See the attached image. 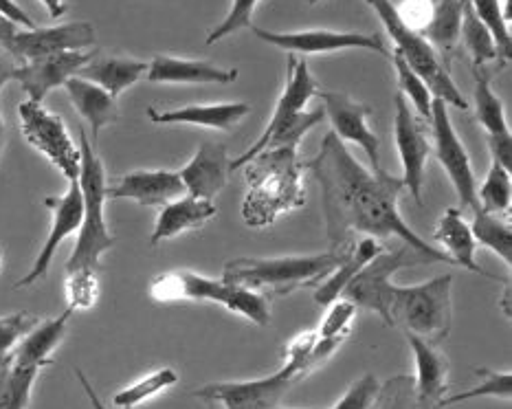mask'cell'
<instances>
[{
  "instance_id": "obj_22",
  "label": "cell",
  "mask_w": 512,
  "mask_h": 409,
  "mask_svg": "<svg viewBox=\"0 0 512 409\" xmlns=\"http://www.w3.org/2000/svg\"><path fill=\"white\" fill-rule=\"evenodd\" d=\"M405 337L416 359V409H440V401L447 396L449 388V359L442 355L438 346H429L427 341L411 335Z\"/></svg>"
},
{
  "instance_id": "obj_42",
  "label": "cell",
  "mask_w": 512,
  "mask_h": 409,
  "mask_svg": "<svg viewBox=\"0 0 512 409\" xmlns=\"http://www.w3.org/2000/svg\"><path fill=\"white\" fill-rule=\"evenodd\" d=\"M356 311H359V308H356L350 300L339 297L337 302H332L328 306V313L324 317V322H321L317 335L324 339H345L350 335Z\"/></svg>"
},
{
  "instance_id": "obj_40",
  "label": "cell",
  "mask_w": 512,
  "mask_h": 409,
  "mask_svg": "<svg viewBox=\"0 0 512 409\" xmlns=\"http://www.w3.org/2000/svg\"><path fill=\"white\" fill-rule=\"evenodd\" d=\"M66 306L71 311H91L99 297V280L93 269L66 271Z\"/></svg>"
},
{
  "instance_id": "obj_52",
  "label": "cell",
  "mask_w": 512,
  "mask_h": 409,
  "mask_svg": "<svg viewBox=\"0 0 512 409\" xmlns=\"http://www.w3.org/2000/svg\"><path fill=\"white\" fill-rule=\"evenodd\" d=\"M3 148H5V121L0 113V161H3Z\"/></svg>"
},
{
  "instance_id": "obj_26",
  "label": "cell",
  "mask_w": 512,
  "mask_h": 409,
  "mask_svg": "<svg viewBox=\"0 0 512 409\" xmlns=\"http://www.w3.org/2000/svg\"><path fill=\"white\" fill-rule=\"evenodd\" d=\"M216 214L218 207L214 205V201H203V198H194L187 194L176 198V201L163 205L157 218V225H154V231L150 236V245L157 247L163 240L181 236L185 231L200 229Z\"/></svg>"
},
{
  "instance_id": "obj_27",
  "label": "cell",
  "mask_w": 512,
  "mask_h": 409,
  "mask_svg": "<svg viewBox=\"0 0 512 409\" xmlns=\"http://www.w3.org/2000/svg\"><path fill=\"white\" fill-rule=\"evenodd\" d=\"M433 240H436L442 247L440 249L442 253H447L451 264H455V267H462L471 273L495 280L493 275L486 273L480 267V262H477V258H475L477 242L471 234V227L464 223V218H462L458 207H449L447 212L442 214L436 229H433Z\"/></svg>"
},
{
  "instance_id": "obj_12",
  "label": "cell",
  "mask_w": 512,
  "mask_h": 409,
  "mask_svg": "<svg viewBox=\"0 0 512 409\" xmlns=\"http://www.w3.org/2000/svg\"><path fill=\"white\" fill-rule=\"evenodd\" d=\"M429 126L433 132V152H436L444 172H447L455 192H458L460 203L473 209V214L480 212L482 207L480 201H477V181L471 168L469 152H466L458 132H455L451 117L447 113V104L442 99L433 97Z\"/></svg>"
},
{
  "instance_id": "obj_19",
  "label": "cell",
  "mask_w": 512,
  "mask_h": 409,
  "mask_svg": "<svg viewBox=\"0 0 512 409\" xmlns=\"http://www.w3.org/2000/svg\"><path fill=\"white\" fill-rule=\"evenodd\" d=\"M185 194L181 176L170 170H135L106 183L108 201L128 198L143 207H163Z\"/></svg>"
},
{
  "instance_id": "obj_6",
  "label": "cell",
  "mask_w": 512,
  "mask_h": 409,
  "mask_svg": "<svg viewBox=\"0 0 512 409\" xmlns=\"http://www.w3.org/2000/svg\"><path fill=\"white\" fill-rule=\"evenodd\" d=\"M451 275H438L429 282L414 286L394 284L392 291V326H400L405 335L427 341L429 346H442L449 339L453 311H451Z\"/></svg>"
},
{
  "instance_id": "obj_46",
  "label": "cell",
  "mask_w": 512,
  "mask_h": 409,
  "mask_svg": "<svg viewBox=\"0 0 512 409\" xmlns=\"http://www.w3.org/2000/svg\"><path fill=\"white\" fill-rule=\"evenodd\" d=\"M396 11L409 29L422 31L431 16V0H403V5L396 7Z\"/></svg>"
},
{
  "instance_id": "obj_23",
  "label": "cell",
  "mask_w": 512,
  "mask_h": 409,
  "mask_svg": "<svg viewBox=\"0 0 512 409\" xmlns=\"http://www.w3.org/2000/svg\"><path fill=\"white\" fill-rule=\"evenodd\" d=\"M253 110L247 102H227V104H194L174 110L148 108V119L152 124H189L214 130H233L240 121Z\"/></svg>"
},
{
  "instance_id": "obj_25",
  "label": "cell",
  "mask_w": 512,
  "mask_h": 409,
  "mask_svg": "<svg viewBox=\"0 0 512 409\" xmlns=\"http://www.w3.org/2000/svg\"><path fill=\"white\" fill-rule=\"evenodd\" d=\"M73 311L69 306L64 308V313L58 317L47 319V322H38L29 333L20 339L16 350L11 352L9 361L16 363L22 368H47L51 363V355L62 344L66 335V328H69V319Z\"/></svg>"
},
{
  "instance_id": "obj_55",
  "label": "cell",
  "mask_w": 512,
  "mask_h": 409,
  "mask_svg": "<svg viewBox=\"0 0 512 409\" xmlns=\"http://www.w3.org/2000/svg\"><path fill=\"white\" fill-rule=\"evenodd\" d=\"M273 409H286V407H280V405H277V407H273Z\"/></svg>"
},
{
  "instance_id": "obj_48",
  "label": "cell",
  "mask_w": 512,
  "mask_h": 409,
  "mask_svg": "<svg viewBox=\"0 0 512 409\" xmlns=\"http://www.w3.org/2000/svg\"><path fill=\"white\" fill-rule=\"evenodd\" d=\"M0 16H5L20 29H36V22L29 18L27 11L22 9L16 0H0Z\"/></svg>"
},
{
  "instance_id": "obj_10",
  "label": "cell",
  "mask_w": 512,
  "mask_h": 409,
  "mask_svg": "<svg viewBox=\"0 0 512 409\" xmlns=\"http://www.w3.org/2000/svg\"><path fill=\"white\" fill-rule=\"evenodd\" d=\"M20 130L31 148L44 154L66 181H77L80 176V148L75 146L64 119L51 113L38 102L25 99L18 106Z\"/></svg>"
},
{
  "instance_id": "obj_3",
  "label": "cell",
  "mask_w": 512,
  "mask_h": 409,
  "mask_svg": "<svg viewBox=\"0 0 512 409\" xmlns=\"http://www.w3.org/2000/svg\"><path fill=\"white\" fill-rule=\"evenodd\" d=\"M345 253L348 249L315 253V256L236 258L225 264L222 280L264 295H288L299 289H317L339 267Z\"/></svg>"
},
{
  "instance_id": "obj_43",
  "label": "cell",
  "mask_w": 512,
  "mask_h": 409,
  "mask_svg": "<svg viewBox=\"0 0 512 409\" xmlns=\"http://www.w3.org/2000/svg\"><path fill=\"white\" fill-rule=\"evenodd\" d=\"M372 409H416L414 379L392 377L378 390Z\"/></svg>"
},
{
  "instance_id": "obj_31",
  "label": "cell",
  "mask_w": 512,
  "mask_h": 409,
  "mask_svg": "<svg viewBox=\"0 0 512 409\" xmlns=\"http://www.w3.org/2000/svg\"><path fill=\"white\" fill-rule=\"evenodd\" d=\"M381 251H383L381 242H376L374 238L365 236L359 242H352L339 267L332 271L328 278L315 289V302L319 306H330L332 302H337L343 289L348 286V282L354 278V275L359 273L365 264Z\"/></svg>"
},
{
  "instance_id": "obj_39",
  "label": "cell",
  "mask_w": 512,
  "mask_h": 409,
  "mask_svg": "<svg viewBox=\"0 0 512 409\" xmlns=\"http://www.w3.org/2000/svg\"><path fill=\"white\" fill-rule=\"evenodd\" d=\"M392 60H394V66H396L400 93L405 95V99H411V104H414L422 124H429V121H431L433 95H431V91L427 88V84L422 82L420 77L409 69L407 62L403 60V55H400L398 51L392 53Z\"/></svg>"
},
{
  "instance_id": "obj_4",
  "label": "cell",
  "mask_w": 512,
  "mask_h": 409,
  "mask_svg": "<svg viewBox=\"0 0 512 409\" xmlns=\"http://www.w3.org/2000/svg\"><path fill=\"white\" fill-rule=\"evenodd\" d=\"M82 190L84 214L82 227L77 231V242L66 262V271L93 269L99 271V260L106 251L115 247V236L110 234L106 223V168L99 154L95 152L93 141L88 139L86 130L80 128V176H77Z\"/></svg>"
},
{
  "instance_id": "obj_29",
  "label": "cell",
  "mask_w": 512,
  "mask_h": 409,
  "mask_svg": "<svg viewBox=\"0 0 512 409\" xmlns=\"http://www.w3.org/2000/svg\"><path fill=\"white\" fill-rule=\"evenodd\" d=\"M462 7L464 0H431V16L425 29L418 31L436 53L442 64H451V58L460 47V27H462Z\"/></svg>"
},
{
  "instance_id": "obj_20",
  "label": "cell",
  "mask_w": 512,
  "mask_h": 409,
  "mask_svg": "<svg viewBox=\"0 0 512 409\" xmlns=\"http://www.w3.org/2000/svg\"><path fill=\"white\" fill-rule=\"evenodd\" d=\"M473 71H475V93H473L475 113L480 126L486 130L491 157L502 163L504 168L512 170V135H510L506 113H504V104L493 91L491 75L486 73V66Z\"/></svg>"
},
{
  "instance_id": "obj_41",
  "label": "cell",
  "mask_w": 512,
  "mask_h": 409,
  "mask_svg": "<svg viewBox=\"0 0 512 409\" xmlns=\"http://www.w3.org/2000/svg\"><path fill=\"white\" fill-rule=\"evenodd\" d=\"M38 322L40 319L27 311H18V313L0 317V363L11 357V352L16 350L20 339L25 337Z\"/></svg>"
},
{
  "instance_id": "obj_45",
  "label": "cell",
  "mask_w": 512,
  "mask_h": 409,
  "mask_svg": "<svg viewBox=\"0 0 512 409\" xmlns=\"http://www.w3.org/2000/svg\"><path fill=\"white\" fill-rule=\"evenodd\" d=\"M378 390H381V383L374 377V374H365V377L356 379L345 394L339 399L337 405L330 409H372Z\"/></svg>"
},
{
  "instance_id": "obj_18",
  "label": "cell",
  "mask_w": 512,
  "mask_h": 409,
  "mask_svg": "<svg viewBox=\"0 0 512 409\" xmlns=\"http://www.w3.org/2000/svg\"><path fill=\"white\" fill-rule=\"evenodd\" d=\"M93 58H97L95 49L47 55V58L18 64L14 80L20 82L22 91L29 95L31 102L42 104L44 97H47L53 88L64 86L71 77L77 75V71H80L82 66H86Z\"/></svg>"
},
{
  "instance_id": "obj_44",
  "label": "cell",
  "mask_w": 512,
  "mask_h": 409,
  "mask_svg": "<svg viewBox=\"0 0 512 409\" xmlns=\"http://www.w3.org/2000/svg\"><path fill=\"white\" fill-rule=\"evenodd\" d=\"M258 3L260 0H233L227 18L209 31L207 44H216L218 40L227 38V36H231V33H236L240 29H251L253 27L251 16H253V9Z\"/></svg>"
},
{
  "instance_id": "obj_54",
  "label": "cell",
  "mask_w": 512,
  "mask_h": 409,
  "mask_svg": "<svg viewBox=\"0 0 512 409\" xmlns=\"http://www.w3.org/2000/svg\"><path fill=\"white\" fill-rule=\"evenodd\" d=\"M0 264H3V249H0Z\"/></svg>"
},
{
  "instance_id": "obj_35",
  "label": "cell",
  "mask_w": 512,
  "mask_h": 409,
  "mask_svg": "<svg viewBox=\"0 0 512 409\" xmlns=\"http://www.w3.org/2000/svg\"><path fill=\"white\" fill-rule=\"evenodd\" d=\"M477 201H480V207L488 214H495V216L510 214V205H512L510 170L504 168L497 159L491 161V170H488L484 183L477 187Z\"/></svg>"
},
{
  "instance_id": "obj_28",
  "label": "cell",
  "mask_w": 512,
  "mask_h": 409,
  "mask_svg": "<svg viewBox=\"0 0 512 409\" xmlns=\"http://www.w3.org/2000/svg\"><path fill=\"white\" fill-rule=\"evenodd\" d=\"M64 88L66 93H69V99L77 113H80L88 121V126H91V137L95 146L99 132L113 126L119 119L117 99L106 93L102 86L86 82L82 77H71V80L64 84Z\"/></svg>"
},
{
  "instance_id": "obj_15",
  "label": "cell",
  "mask_w": 512,
  "mask_h": 409,
  "mask_svg": "<svg viewBox=\"0 0 512 409\" xmlns=\"http://www.w3.org/2000/svg\"><path fill=\"white\" fill-rule=\"evenodd\" d=\"M251 31L260 40L269 42L271 47H277L288 53H335L343 49H367L392 58V53L385 47V42L376 33H354V31H328V29H310V31H295V33H275L260 27H251Z\"/></svg>"
},
{
  "instance_id": "obj_16",
  "label": "cell",
  "mask_w": 512,
  "mask_h": 409,
  "mask_svg": "<svg viewBox=\"0 0 512 409\" xmlns=\"http://www.w3.org/2000/svg\"><path fill=\"white\" fill-rule=\"evenodd\" d=\"M44 205L51 209V231L47 240H44V245L38 253L36 262H33V267L29 269V273L25 278H20L16 282V289H25V286H31L40 282L44 275L49 273L51 269V262L55 258V253H58L62 242L77 234L82 227V214H84V201H82V190H80V183L77 181H69V190H66L62 196H47L44 198Z\"/></svg>"
},
{
  "instance_id": "obj_14",
  "label": "cell",
  "mask_w": 512,
  "mask_h": 409,
  "mask_svg": "<svg viewBox=\"0 0 512 409\" xmlns=\"http://www.w3.org/2000/svg\"><path fill=\"white\" fill-rule=\"evenodd\" d=\"M394 139L400 163H403L405 190L414 198L416 205H422V187H425L431 143L425 135V128L411 113V106L400 91L394 95Z\"/></svg>"
},
{
  "instance_id": "obj_51",
  "label": "cell",
  "mask_w": 512,
  "mask_h": 409,
  "mask_svg": "<svg viewBox=\"0 0 512 409\" xmlns=\"http://www.w3.org/2000/svg\"><path fill=\"white\" fill-rule=\"evenodd\" d=\"M40 3L47 7L51 20H58V18H62L66 14V11H69V5H66V0H40Z\"/></svg>"
},
{
  "instance_id": "obj_47",
  "label": "cell",
  "mask_w": 512,
  "mask_h": 409,
  "mask_svg": "<svg viewBox=\"0 0 512 409\" xmlns=\"http://www.w3.org/2000/svg\"><path fill=\"white\" fill-rule=\"evenodd\" d=\"M315 344H317V330H310V333H299L286 348V361L302 363L306 377H308V359Z\"/></svg>"
},
{
  "instance_id": "obj_34",
  "label": "cell",
  "mask_w": 512,
  "mask_h": 409,
  "mask_svg": "<svg viewBox=\"0 0 512 409\" xmlns=\"http://www.w3.org/2000/svg\"><path fill=\"white\" fill-rule=\"evenodd\" d=\"M471 234L477 245L495 251L499 258L506 262V267L512 269V227L502 216L488 214L484 209L473 214Z\"/></svg>"
},
{
  "instance_id": "obj_8",
  "label": "cell",
  "mask_w": 512,
  "mask_h": 409,
  "mask_svg": "<svg viewBox=\"0 0 512 409\" xmlns=\"http://www.w3.org/2000/svg\"><path fill=\"white\" fill-rule=\"evenodd\" d=\"M420 264H433V262L427 256H422L420 251L400 242V247L392 251L376 253V256L348 282L341 297L350 300L356 308L361 306V308H367V311H374L387 326H392V315H389L392 291H394L392 275L400 269L420 267Z\"/></svg>"
},
{
  "instance_id": "obj_33",
  "label": "cell",
  "mask_w": 512,
  "mask_h": 409,
  "mask_svg": "<svg viewBox=\"0 0 512 409\" xmlns=\"http://www.w3.org/2000/svg\"><path fill=\"white\" fill-rule=\"evenodd\" d=\"M38 374V368H22L9 359L0 363V409H27Z\"/></svg>"
},
{
  "instance_id": "obj_11",
  "label": "cell",
  "mask_w": 512,
  "mask_h": 409,
  "mask_svg": "<svg viewBox=\"0 0 512 409\" xmlns=\"http://www.w3.org/2000/svg\"><path fill=\"white\" fill-rule=\"evenodd\" d=\"M317 91H319L317 82H315V77L310 75L306 60H299L295 53L288 55V80H286V86H284L280 99H277V106L273 110L269 126L264 128L262 137L255 141L247 152H242L240 157L231 161V170H240L244 163L251 161L255 154L269 146L275 137H280V135H284V132H288V128H291L295 121L302 117V113H306L304 108L310 99L317 95Z\"/></svg>"
},
{
  "instance_id": "obj_36",
  "label": "cell",
  "mask_w": 512,
  "mask_h": 409,
  "mask_svg": "<svg viewBox=\"0 0 512 409\" xmlns=\"http://www.w3.org/2000/svg\"><path fill=\"white\" fill-rule=\"evenodd\" d=\"M176 383H178L176 370H172V368L154 370L152 374H148V377H143L137 383H132V385H128V388L117 392L113 396V405L119 409H135L141 403L154 399L157 394L174 388Z\"/></svg>"
},
{
  "instance_id": "obj_21",
  "label": "cell",
  "mask_w": 512,
  "mask_h": 409,
  "mask_svg": "<svg viewBox=\"0 0 512 409\" xmlns=\"http://www.w3.org/2000/svg\"><path fill=\"white\" fill-rule=\"evenodd\" d=\"M231 172V161L227 146L214 141H205L196 150L185 168L178 172L185 185L187 196L203 198V201H214V198L225 190Z\"/></svg>"
},
{
  "instance_id": "obj_38",
  "label": "cell",
  "mask_w": 512,
  "mask_h": 409,
  "mask_svg": "<svg viewBox=\"0 0 512 409\" xmlns=\"http://www.w3.org/2000/svg\"><path fill=\"white\" fill-rule=\"evenodd\" d=\"M477 377L482 381L475 385V388L460 392L455 396H444L440 401V409L453 407L464 401L471 399H482V396H493V399H504L510 401L512 399V374L510 372H499V370H488V368H480L475 370Z\"/></svg>"
},
{
  "instance_id": "obj_37",
  "label": "cell",
  "mask_w": 512,
  "mask_h": 409,
  "mask_svg": "<svg viewBox=\"0 0 512 409\" xmlns=\"http://www.w3.org/2000/svg\"><path fill=\"white\" fill-rule=\"evenodd\" d=\"M475 16L484 22V27L491 31L495 40L499 64H510L512 55V36H510V25L508 16L502 9V0H469Z\"/></svg>"
},
{
  "instance_id": "obj_30",
  "label": "cell",
  "mask_w": 512,
  "mask_h": 409,
  "mask_svg": "<svg viewBox=\"0 0 512 409\" xmlns=\"http://www.w3.org/2000/svg\"><path fill=\"white\" fill-rule=\"evenodd\" d=\"M148 73V62L135 60V58H119V55H110V58H93L86 66L77 71L75 77H82L86 82H93L102 86L106 93L115 99L135 86L143 75Z\"/></svg>"
},
{
  "instance_id": "obj_17",
  "label": "cell",
  "mask_w": 512,
  "mask_h": 409,
  "mask_svg": "<svg viewBox=\"0 0 512 409\" xmlns=\"http://www.w3.org/2000/svg\"><path fill=\"white\" fill-rule=\"evenodd\" d=\"M317 97L324 102V115L330 119L332 132L341 141H352L359 146L365 157L370 159V170L374 174L385 172L381 165V141L367 126V117L372 115V108L363 102H356L350 95L335 91H317Z\"/></svg>"
},
{
  "instance_id": "obj_2",
  "label": "cell",
  "mask_w": 512,
  "mask_h": 409,
  "mask_svg": "<svg viewBox=\"0 0 512 409\" xmlns=\"http://www.w3.org/2000/svg\"><path fill=\"white\" fill-rule=\"evenodd\" d=\"M304 135V130H291L275 137L240 168L249 187L242 203V220L247 227L264 229L280 216L304 207L306 185L299 163V143Z\"/></svg>"
},
{
  "instance_id": "obj_50",
  "label": "cell",
  "mask_w": 512,
  "mask_h": 409,
  "mask_svg": "<svg viewBox=\"0 0 512 409\" xmlns=\"http://www.w3.org/2000/svg\"><path fill=\"white\" fill-rule=\"evenodd\" d=\"M75 377H77V381H80V385H82V390L86 392V396H88V401H91V407L93 409H108L106 405H104V401L99 399V394L95 392V388L91 385V381L86 379V374L82 372V370H75Z\"/></svg>"
},
{
  "instance_id": "obj_24",
  "label": "cell",
  "mask_w": 512,
  "mask_h": 409,
  "mask_svg": "<svg viewBox=\"0 0 512 409\" xmlns=\"http://www.w3.org/2000/svg\"><path fill=\"white\" fill-rule=\"evenodd\" d=\"M146 75L152 84H229L238 80L236 69H220L205 60H185L174 55H154Z\"/></svg>"
},
{
  "instance_id": "obj_32",
  "label": "cell",
  "mask_w": 512,
  "mask_h": 409,
  "mask_svg": "<svg viewBox=\"0 0 512 409\" xmlns=\"http://www.w3.org/2000/svg\"><path fill=\"white\" fill-rule=\"evenodd\" d=\"M460 42L469 51L473 60V69H482L488 62H499L495 40L491 31L484 27V22L475 16L469 0H464L462 7V27H460Z\"/></svg>"
},
{
  "instance_id": "obj_53",
  "label": "cell",
  "mask_w": 512,
  "mask_h": 409,
  "mask_svg": "<svg viewBox=\"0 0 512 409\" xmlns=\"http://www.w3.org/2000/svg\"><path fill=\"white\" fill-rule=\"evenodd\" d=\"M308 5H317V3H321V0H306Z\"/></svg>"
},
{
  "instance_id": "obj_1",
  "label": "cell",
  "mask_w": 512,
  "mask_h": 409,
  "mask_svg": "<svg viewBox=\"0 0 512 409\" xmlns=\"http://www.w3.org/2000/svg\"><path fill=\"white\" fill-rule=\"evenodd\" d=\"M321 187V203L326 216V236L330 251H343L352 245V234H363L376 242L392 238L420 251L433 264H451L447 253L429 245L400 216V196L405 192L403 179L387 172L374 174L352 157L343 141L328 132L321 141L317 157L302 163Z\"/></svg>"
},
{
  "instance_id": "obj_5",
  "label": "cell",
  "mask_w": 512,
  "mask_h": 409,
  "mask_svg": "<svg viewBox=\"0 0 512 409\" xmlns=\"http://www.w3.org/2000/svg\"><path fill=\"white\" fill-rule=\"evenodd\" d=\"M152 300L170 302H211L238 313L255 326L271 324V300L264 293L244 289L225 280H211L194 271H174L157 275L150 284Z\"/></svg>"
},
{
  "instance_id": "obj_9",
  "label": "cell",
  "mask_w": 512,
  "mask_h": 409,
  "mask_svg": "<svg viewBox=\"0 0 512 409\" xmlns=\"http://www.w3.org/2000/svg\"><path fill=\"white\" fill-rule=\"evenodd\" d=\"M304 366L297 361H284V366L269 377L253 381L209 383L194 392L196 399L205 401L209 409H273L280 405L284 394L304 379Z\"/></svg>"
},
{
  "instance_id": "obj_13",
  "label": "cell",
  "mask_w": 512,
  "mask_h": 409,
  "mask_svg": "<svg viewBox=\"0 0 512 409\" xmlns=\"http://www.w3.org/2000/svg\"><path fill=\"white\" fill-rule=\"evenodd\" d=\"M97 42L95 27L86 20L66 22L58 27H36L20 29L7 44V53L18 64L47 58V55L64 51H86L93 49Z\"/></svg>"
},
{
  "instance_id": "obj_7",
  "label": "cell",
  "mask_w": 512,
  "mask_h": 409,
  "mask_svg": "<svg viewBox=\"0 0 512 409\" xmlns=\"http://www.w3.org/2000/svg\"><path fill=\"white\" fill-rule=\"evenodd\" d=\"M365 3L383 20L389 38L396 42L394 51L403 55L409 69L427 84L431 95L436 99H442L444 104H451L460 110H469V102H466L464 95L460 93V88L455 86L449 69L442 64L436 49H433L418 31L409 29L405 22L398 18V11L392 0H365Z\"/></svg>"
},
{
  "instance_id": "obj_49",
  "label": "cell",
  "mask_w": 512,
  "mask_h": 409,
  "mask_svg": "<svg viewBox=\"0 0 512 409\" xmlns=\"http://www.w3.org/2000/svg\"><path fill=\"white\" fill-rule=\"evenodd\" d=\"M16 66H18V62L11 58L7 51H0V93H3V88H5L7 82L14 80Z\"/></svg>"
}]
</instances>
